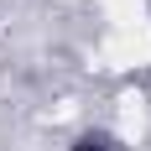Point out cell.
Segmentation results:
<instances>
[{"instance_id":"1","label":"cell","mask_w":151,"mask_h":151,"mask_svg":"<svg viewBox=\"0 0 151 151\" xmlns=\"http://www.w3.org/2000/svg\"><path fill=\"white\" fill-rule=\"evenodd\" d=\"M68 151H125V141L109 130V125H83L73 141H68Z\"/></svg>"}]
</instances>
